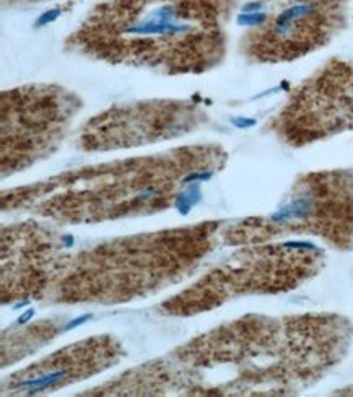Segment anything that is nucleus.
<instances>
[{
  "instance_id": "obj_3",
  "label": "nucleus",
  "mask_w": 353,
  "mask_h": 397,
  "mask_svg": "<svg viewBox=\"0 0 353 397\" xmlns=\"http://www.w3.org/2000/svg\"><path fill=\"white\" fill-rule=\"evenodd\" d=\"M217 223L114 238L75 254L62 253L44 298L56 303L116 305L179 283L210 251Z\"/></svg>"
},
{
  "instance_id": "obj_5",
  "label": "nucleus",
  "mask_w": 353,
  "mask_h": 397,
  "mask_svg": "<svg viewBox=\"0 0 353 397\" xmlns=\"http://www.w3.org/2000/svg\"><path fill=\"white\" fill-rule=\"evenodd\" d=\"M200 121L202 114L192 103H130L88 121L80 132L78 145L86 152L134 148L189 134Z\"/></svg>"
},
{
  "instance_id": "obj_6",
  "label": "nucleus",
  "mask_w": 353,
  "mask_h": 397,
  "mask_svg": "<svg viewBox=\"0 0 353 397\" xmlns=\"http://www.w3.org/2000/svg\"><path fill=\"white\" fill-rule=\"evenodd\" d=\"M64 244L39 223L23 222L2 231V300L28 301L46 295L51 274Z\"/></svg>"
},
{
  "instance_id": "obj_10",
  "label": "nucleus",
  "mask_w": 353,
  "mask_h": 397,
  "mask_svg": "<svg viewBox=\"0 0 353 397\" xmlns=\"http://www.w3.org/2000/svg\"><path fill=\"white\" fill-rule=\"evenodd\" d=\"M264 9V2L262 0H253V2H247L242 5V13H254V12H262Z\"/></svg>"
},
{
  "instance_id": "obj_2",
  "label": "nucleus",
  "mask_w": 353,
  "mask_h": 397,
  "mask_svg": "<svg viewBox=\"0 0 353 397\" xmlns=\"http://www.w3.org/2000/svg\"><path fill=\"white\" fill-rule=\"evenodd\" d=\"M226 12L228 0H101L67 46L114 65L202 73L223 56Z\"/></svg>"
},
{
  "instance_id": "obj_8",
  "label": "nucleus",
  "mask_w": 353,
  "mask_h": 397,
  "mask_svg": "<svg viewBox=\"0 0 353 397\" xmlns=\"http://www.w3.org/2000/svg\"><path fill=\"white\" fill-rule=\"evenodd\" d=\"M337 4V0H291L249 36V54L272 62L306 54L330 31Z\"/></svg>"
},
{
  "instance_id": "obj_9",
  "label": "nucleus",
  "mask_w": 353,
  "mask_h": 397,
  "mask_svg": "<svg viewBox=\"0 0 353 397\" xmlns=\"http://www.w3.org/2000/svg\"><path fill=\"white\" fill-rule=\"evenodd\" d=\"M269 20V13L266 12H254V13H239L238 15V25L239 26H249V28H259Z\"/></svg>"
},
{
  "instance_id": "obj_11",
  "label": "nucleus",
  "mask_w": 353,
  "mask_h": 397,
  "mask_svg": "<svg viewBox=\"0 0 353 397\" xmlns=\"http://www.w3.org/2000/svg\"><path fill=\"white\" fill-rule=\"evenodd\" d=\"M61 9H56V10H49V12H46V13H42L41 15V18L38 20V25H46V23H49V21H53L54 18H57L59 15H61Z\"/></svg>"
},
{
  "instance_id": "obj_7",
  "label": "nucleus",
  "mask_w": 353,
  "mask_h": 397,
  "mask_svg": "<svg viewBox=\"0 0 353 397\" xmlns=\"http://www.w3.org/2000/svg\"><path fill=\"white\" fill-rule=\"evenodd\" d=\"M122 357L124 350L114 337H88L10 374L9 381H4L2 389L18 395L51 392L101 374Z\"/></svg>"
},
{
  "instance_id": "obj_4",
  "label": "nucleus",
  "mask_w": 353,
  "mask_h": 397,
  "mask_svg": "<svg viewBox=\"0 0 353 397\" xmlns=\"http://www.w3.org/2000/svg\"><path fill=\"white\" fill-rule=\"evenodd\" d=\"M72 91L56 85H26L2 93V174L25 171L49 158L80 109Z\"/></svg>"
},
{
  "instance_id": "obj_1",
  "label": "nucleus",
  "mask_w": 353,
  "mask_h": 397,
  "mask_svg": "<svg viewBox=\"0 0 353 397\" xmlns=\"http://www.w3.org/2000/svg\"><path fill=\"white\" fill-rule=\"evenodd\" d=\"M223 158L217 146L194 145L85 166L4 192L2 207L72 225L150 215L170 209L189 181L209 178Z\"/></svg>"
},
{
  "instance_id": "obj_12",
  "label": "nucleus",
  "mask_w": 353,
  "mask_h": 397,
  "mask_svg": "<svg viewBox=\"0 0 353 397\" xmlns=\"http://www.w3.org/2000/svg\"><path fill=\"white\" fill-rule=\"evenodd\" d=\"M254 124H256V121H244V119H242V121H236V126H238V127H251V126H254Z\"/></svg>"
}]
</instances>
